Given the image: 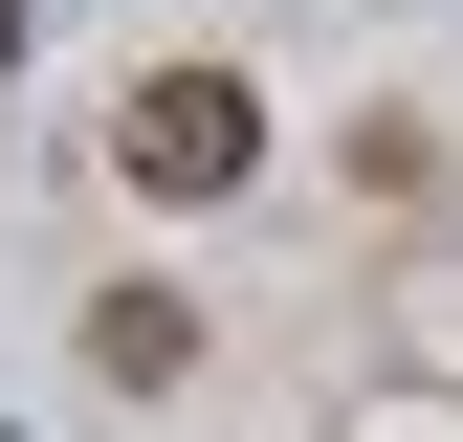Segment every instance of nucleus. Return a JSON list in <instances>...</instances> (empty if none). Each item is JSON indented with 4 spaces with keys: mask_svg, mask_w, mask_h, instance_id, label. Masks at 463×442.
Returning <instances> with one entry per match:
<instances>
[{
    "mask_svg": "<svg viewBox=\"0 0 463 442\" xmlns=\"http://www.w3.org/2000/svg\"><path fill=\"white\" fill-rule=\"evenodd\" d=\"M110 155H133V199H221V178L265 155V89H243V67H155L133 110H110Z\"/></svg>",
    "mask_w": 463,
    "mask_h": 442,
    "instance_id": "1",
    "label": "nucleus"
},
{
    "mask_svg": "<svg viewBox=\"0 0 463 442\" xmlns=\"http://www.w3.org/2000/svg\"><path fill=\"white\" fill-rule=\"evenodd\" d=\"M177 354H199L177 288H110V310H89V376H133V399H177Z\"/></svg>",
    "mask_w": 463,
    "mask_h": 442,
    "instance_id": "2",
    "label": "nucleus"
},
{
    "mask_svg": "<svg viewBox=\"0 0 463 442\" xmlns=\"http://www.w3.org/2000/svg\"><path fill=\"white\" fill-rule=\"evenodd\" d=\"M23 44H44V0H0V67H23Z\"/></svg>",
    "mask_w": 463,
    "mask_h": 442,
    "instance_id": "3",
    "label": "nucleus"
}]
</instances>
